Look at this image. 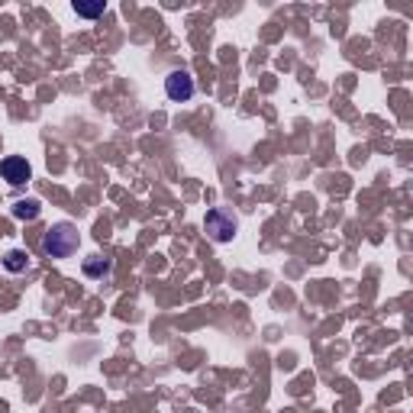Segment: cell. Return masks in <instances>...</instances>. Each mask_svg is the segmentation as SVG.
<instances>
[{
    "label": "cell",
    "instance_id": "obj_1",
    "mask_svg": "<svg viewBox=\"0 0 413 413\" xmlns=\"http://www.w3.org/2000/svg\"><path fill=\"white\" fill-rule=\"evenodd\" d=\"M78 227L75 223H55L52 229L46 233V239H42V252H46L49 258H68L78 252Z\"/></svg>",
    "mask_w": 413,
    "mask_h": 413
},
{
    "label": "cell",
    "instance_id": "obj_2",
    "mask_svg": "<svg viewBox=\"0 0 413 413\" xmlns=\"http://www.w3.org/2000/svg\"><path fill=\"white\" fill-rule=\"evenodd\" d=\"M203 227H207V233H210L217 242H229L236 236V220L229 217V213H223V210H210V213H207Z\"/></svg>",
    "mask_w": 413,
    "mask_h": 413
},
{
    "label": "cell",
    "instance_id": "obj_3",
    "mask_svg": "<svg viewBox=\"0 0 413 413\" xmlns=\"http://www.w3.org/2000/svg\"><path fill=\"white\" fill-rule=\"evenodd\" d=\"M0 174H4L7 184L20 187V184H26V181L32 178V168H30V162H26L23 155H10V158L0 162Z\"/></svg>",
    "mask_w": 413,
    "mask_h": 413
},
{
    "label": "cell",
    "instance_id": "obj_4",
    "mask_svg": "<svg viewBox=\"0 0 413 413\" xmlns=\"http://www.w3.org/2000/svg\"><path fill=\"white\" fill-rule=\"evenodd\" d=\"M165 94L178 103L191 101V97H194V78H191L187 71H172V75L165 78Z\"/></svg>",
    "mask_w": 413,
    "mask_h": 413
},
{
    "label": "cell",
    "instance_id": "obj_5",
    "mask_svg": "<svg viewBox=\"0 0 413 413\" xmlns=\"http://www.w3.org/2000/svg\"><path fill=\"white\" fill-rule=\"evenodd\" d=\"M4 268H7V272H26V268H30V255H26L23 249H10L7 255H4Z\"/></svg>",
    "mask_w": 413,
    "mask_h": 413
},
{
    "label": "cell",
    "instance_id": "obj_6",
    "mask_svg": "<svg viewBox=\"0 0 413 413\" xmlns=\"http://www.w3.org/2000/svg\"><path fill=\"white\" fill-rule=\"evenodd\" d=\"M13 217L16 220H26V223H30V220H36V217H39V201H16L13 203Z\"/></svg>",
    "mask_w": 413,
    "mask_h": 413
},
{
    "label": "cell",
    "instance_id": "obj_7",
    "mask_svg": "<svg viewBox=\"0 0 413 413\" xmlns=\"http://www.w3.org/2000/svg\"><path fill=\"white\" fill-rule=\"evenodd\" d=\"M75 13L84 16V20H97L103 13V0H94V4H84V0H75Z\"/></svg>",
    "mask_w": 413,
    "mask_h": 413
},
{
    "label": "cell",
    "instance_id": "obj_8",
    "mask_svg": "<svg viewBox=\"0 0 413 413\" xmlns=\"http://www.w3.org/2000/svg\"><path fill=\"white\" fill-rule=\"evenodd\" d=\"M110 272V262H103V258H87L84 262V274L87 278H101V274Z\"/></svg>",
    "mask_w": 413,
    "mask_h": 413
}]
</instances>
